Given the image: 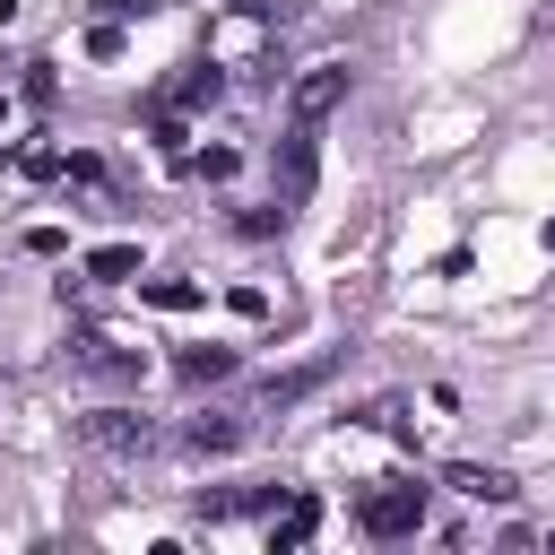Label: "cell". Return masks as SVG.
I'll use <instances>...</instances> for the list:
<instances>
[{
	"label": "cell",
	"instance_id": "1",
	"mask_svg": "<svg viewBox=\"0 0 555 555\" xmlns=\"http://www.w3.org/2000/svg\"><path fill=\"white\" fill-rule=\"evenodd\" d=\"M356 520H364V538H416L425 529V486H373L356 503Z\"/></svg>",
	"mask_w": 555,
	"mask_h": 555
},
{
	"label": "cell",
	"instance_id": "2",
	"mask_svg": "<svg viewBox=\"0 0 555 555\" xmlns=\"http://www.w3.org/2000/svg\"><path fill=\"white\" fill-rule=\"evenodd\" d=\"M312 173H321L312 121H286V139H278V208H304L312 199Z\"/></svg>",
	"mask_w": 555,
	"mask_h": 555
},
{
	"label": "cell",
	"instance_id": "3",
	"mask_svg": "<svg viewBox=\"0 0 555 555\" xmlns=\"http://www.w3.org/2000/svg\"><path fill=\"white\" fill-rule=\"evenodd\" d=\"M347 87H356V69H347V61H312V69L295 78L286 113H295V121H321V113H338V104H347Z\"/></svg>",
	"mask_w": 555,
	"mask_h": 555
},
{
	"label": "cell",
	"instance_id": "4",
	"mask_svg": "<svg viewBox=\"0 0 555 555\" xmlns=\"http://www.w3.org/2000/svg\"><path fill=\"white\" fill-rule=\"evenodd\" d=\"M78 434H87L95 451H121V460L156 442V425H147V416H130V408H87V416H78Z\"/></svg>",
	"mask_w": 555,
	"mask_h": 555
},
{
	"label": "cell",
	"instance_id": "5",
	"mask_svg": "<svg viewBox=\"0 0 555 555\" xmlns=\"http://www.w3.org/2000/svg\"><path fill=\"white\" fill-rule=\"evenodd\" d=\"M69 364H78V373H104V382H139V356L113 347V338H95V330L69 338Z\"/></svg>",
	"mask_w": 555,
	"mask_h": 555
},
{
	"label": "cell",
	"instance_id": "6",
	"mask_svg": "<svg viewBox=\"0 0 555 555\" xmlns=\"http://www.w3.org/2000/svg\"><path fill=\"white\" fill-rule=\"evenodd\" d=\"M330 373H338V356H312V364H295V373H269V382H260V408H295V399H312Z\"/></svg>",
	"mask_w": 555,
	"mask_h": 555
},
{
	"label": "cell",
	"instance_id": "7",
	"mask_svg": "<svg viewBox=\"0 0 555 555\" xmlns=\"http://www.w3.org/2000/svg\"><path fill=\"white\" fill-rule=\"evenodd\" d=\"M312 529H321V503H312V494H286V512L269 520V555H295Z\"/></svg>",
	"mask_w": 555,
	"mask_h": 555
},
{
	"label": "cell",
	"instance_id": "8",
	"mask_svg": "<svg viewBox=\"0 0 555 555\" xmlns=\"http://www.w3.org/2000/svg\"><path fill=\"white\" fill-rule=\"evenodd\" d=\"M442 486H460L468 503H512V494H520V486H512L503 468H477V460H460V468H442Z\"/></svg>",
	"mask_w": 555,
	"mask_h": 555
},
{
	"label": "cell",
	"instance_id": "9",
	"mask_svg": "<svg viewBox=\"0 0 555 555\" xmlns=\"http://www.w3.org/2000/svg\"><path fill=\"white\" fill-rule=\"evenodd\" d=\"M173 373H182V382H225V373H234V347H182Z\"/></svg>",
	"mask_w": 555,
	"mask_h": 555
},
{
	"label": "cell",
	"instance_id": "10",
	"mask_svg": "<svg viewBox=\"0 0 555 555\" xmlns=\"http://www.w3.org/2000/svg\"><path fill=\"white\" fill-rule=\"evenodd\" d=\"M217 87H225V78H217V61H191V69L173 78V95H165V104H182V113H191V104H208Z\"/></svg>",
	"mask_w": 555,
	"mask_h": 555
},
{
	"label": "cell",
	"instance_id": "11",
	"mask_svg": "<svg viewBox=\"0 0 555 555\" xmlns=\"http://www.w3.org/2000/svg\"><path fill=\"white\" fill-rule=\"evenodd\" d=\"M182 442H191V451H234V442H243V425H234V416H191V434H182Z\"/></svg>",
	"mask_w": 555,
	"mask_h": 555
},
{
	"label": "cell",
	"instance_id": "12",
	"mask_svg": "<svg viewBox=\"0 0 555 555\" xmlns=\"http://www.w3.org/2000/svg\"><path fill=\"white\" fill-rule=\"evenodd\" d=\"M139 295H147L156 312H191V304H199V286H191V278H147Z\"/></svg>",
	"mask_w": 555,
	"mask_h": 555
},
{
	"label": "cell",
	"instance_id": "13",
	"mask_svg": "<svg viewBox=\"0 0 555 555\" xmlns=\"http://www.w3.org/2000/svg\"><path fill=\"white\" fill-rule=\"evenodd\" d=\"M130 269H139V251H130V243H104V251H87V278H104V286H113V278H130Z\"/></svg>",
	"mask_w": 555,
	"mask_h": 555
},
{
	"label": "cell",
	"instance_id": "14",
	"mask_svg": "<svg viewBox=\"0 0 555 555\" xmlns=\"http://www.w3.org/2000/svg\"><path fill=\"white\" fill-rule=\"evenodd\" d=\"M286 217H295V208H278V199H269V208H243V234H278Z\"/></svg>",
	"mask_w": 555,
	"mask_h": 555
},
{
	"label": "cell",
	"instance_id": "15",
	"mask_svg": "<svg viewBox=\"0 0 555 555\" xmlns=\"http://www.w3.org/2000/svg\"><path fill=\"white\" fill-rule=\"evenodd\" d=\"M26 104H52V61H26Z\"/></svg>",
	"mask_w": 555,
	"mask_h": 555
},
{
	"label": "cell",
	"instance_id": "16",
	"mask_svg": "<svg viewBox=\"0 0 555 555\" xmlns=\"http://www.w3.org/2000/svg\"><path fill=\"white\" fill-rule=\"evenodd\" d=\"M156 0H104V17H147Z\"/></svg>",
	"mask_w": 555,
	"mask_h": 555
},
{
	"label": "cell",
	"instance_id": "17",
	"mask_svg": "<svg viewBox=\"0 0 555 555\" xmlns=\"http://www.w3.org/2000/svg\"><path fill=\"white\" fill-rule=\"evenodd\" d=\"M546 251H555V217H546Z\"/></svg>",
	"mask_w": 555,
	"mask_h": 555
},
{
	"label": "cell",
	"instance_id": "18",
	"mask_svg": "<svg viewBox=\"0 0 555 555\" xmlns=\"http://www.w3.org/2000/svg\"><path fill=\"white\" fill-rule=\"evenodd\" d=\"M0 113H9V95H0Z\"/></svg>",
	"mask_w": 555,
	"mask_h": 555
}]
</instances>
